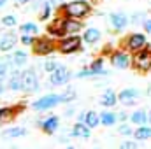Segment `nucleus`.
Returning a JSON list of instances; mask_svg holds the SVG:
<instances>
[{
	"mask_svg": "<svg viewBox=\"0 0 151 149\" xmlns=\"http://www.w3.org/2000/svg\"><path fill=\"white\" fill-rule=\"evenodd\" d=\"M9 90H12V91L23 90V72H19V69H16L9 75Z\"/></svg>",
	"mask_w": 151,
	"mask_h": 149,
	"instance_id": "obj_16",
	"label": "nucleus"
},
{
	"mask_svg": "<svg viewBox=\"0 0 151 149\" xmlns=\"http://www.w3.org/2000/svg\"><path fill=\"white\" fill-rule=\"evenodd\" d=\"M150 125H151V111H150Z\"/></svg>",
	"mask_w": 151,
	"mask_h": 149,
	"instance_id": "obj_44",
	"label": "nucleus"
},
{
	"mask_svg": "<svg viewBox=\"0 0 151 149\" xmlns=\"http://www.w3.org/2000/svg\"><path fill=\"white\" fill-rule=\"evenodd\" d=\"M5 4H7V0H0V7H4Z\"/></svg>",
	"mask_w": 151,
	"mask_h": 149,
	"instance_id": "obj_42",
	"label": "nucleus"
},
{
	"mask_svg": "<svg viewBox=\"0 0 151 149\" xmlns=\"http://www.w3.org/2000/svg\"><path fill=\"white\" fill-rule=\"evenodd\" d=\"M130 121L134 125H139V126L146 125V123H150V114H146V111H135V112H132Z\"/></svg>",
	"mask_w": 151,
	"mask_h": 149,
	"instance_id": "obj_21",
	"label": "nucleus"
},
{
	"mask_svg": "<svg viewBox=\"0 0 151 149\" xmlns=\"http://www.w3.org/2000/svg\"><path fill=\"white\" fill-rule=\"evenodd\" d=\"M56 69H58V63H56L55 60H49V62H46V63H44V70H46V72H49V74H51V72H55Z\"/></svg>",
	"mask_w": 151,
	"mask_h": 149,
	"instance_id": "obj_31",
	"label": "nucleus"
},
{
	"mask_svg": "<svg viewBox=\"0 0 151 149\" xmlns=\"http://www.w3.org/2000/svg\"><path fill=\"white\" fill-rule=\"evenodd\" d=\"M70 135H72V137H77V139H90V137H91V128H90L86 123L79 121V123H76L74 126H72Z\"/></svg>",
	"mask_w": 151,
	"mask_h": 149,
	"instance_id": "obj_10",
	"label": "nucleus"
},
{
	"mask_svg": "<svg viewBox=\"0 0 151 149\" xmlns=\"http://www.w3.org/2000/svg\"><path fill=\"white\" fill-rule=\"evenodd\" d=\"M76 97H77V93H76L74 88H67L62 95H60V100H62V104H70V102H74Z\"/></svg>",
	"mask_w": 151,
	"mask_h": 149,
	"instance_id": "obj_26",
	"label": "nucleus"
},
{
	"mask_svg": "<svg viewBox=\"0 0 151 149\" xmlns=\"http://www.w3.org/2000/svg\"><path fill=\"white\" fill-rule=\"evenodd\" d=\"M134 137H135L137 140H146V139H151V126L141 125V126L134 132Z\"/></svg>",
	"mask_w": 151,
	"mask_h": 149,
	"instance_id": "obj_24",
	"label": "nucleus"
},
{
	"mask_svg": "<svg viewBox=\"0 0 151 149\" xmlns=\"http://www.w3.org/2000/svg\"><path fill=\"white\" fill-rule=\"evenodd\" d=\"M49 2H51L53 5H60V4H63L65 0H49Z\"/></svg>",
	"mask_w": 151,
	"mask_h": 149,
	"instance_id": "obj_39",
	"label": "nucleus"
},
{
	"mask_svg": "<svg viewBox=\"0 0 151 149\" xmlns=\"http://www.w3.org/2000/svg\"><path fill=\"white\" fill-rule=\"evenodd\" d=\"M51 5H53L51 2H44V4H42V12H40V16H39L42 21H46V19L49 18V14H51Z\"/></svg>",
	"mask_w": 151,
	"mask_h": 149,
	"instance_id": "obj_28",
	"label": "nucleus"
},
{
	"mask_svg": "<svg viewBox=\"0 0 151 149\" xmlns=\"http://www.w3.org/2000/svg\"><path fill=\"white\" fill-rule=\"evenodd\" d=\"M141 18H146L142 12H137V14H134L132 16V23H141Z\"/></svg>",
	"mask_w": 151,
	"mask_h": 149,
	"instance_id": "obj_36",
	"label": "nucleus"
},
{
	"mask_svg": "<svg viewBox=\"0 0 151 149\" xmlns=\"http://www.w3.org/2000/svg\"><path fill=\"white\" fill-rule=\"evenodd\" d=\"M16 4H27V2H30V0H14Z\"/></svg>",
	"mask_w": 151,
	"mask_h": 149,
	"instance_id": "obj_41",
	"label": "nucleus"
},
{
	"mask_svg": "<svg viewBox=\"0 0 151 149\" xmlns=\"http://www.w3.org/2000/svg\"><path fill=\"white\" fill-rule=\"evenodd\" d=\"M7 75H9V65L0 62V81H5Z\"/></svg>",
	"mask_w": 151,
	"mask_h": 149,
	"instance_id": "obj_32",
	"label": "nucleus"
},
{
	"mask_svg": "<svg viewBox=\"0 0 151 149\" xmlns=\"http://www.w3.org/2000/svg\"><path fill=\"white\" fill-rule=\"evenodd\" d=\"M37 125L46 132V133H55L56 128H58V125H60V119H58V116H49V117H46L44 121H39Z\"/></svg>",
	"mask_w": 151,
	"mask_h": 149,
	"instance_id": "obj_14",
	"label": "nucleus"
},
{
	"mask_svg": "<svg viewBox=\"0 0 151 149\" xmlns=\"http://www.w3.org/2000/svg\"><path fill=\"white\" fill-rule=\"evenodd\" d=\"M137 98H139V90H135V88H125L118 95V100L123 105H134Z\"/></svg>",
	"mask_w": 151,
	"mask_h": 149,
	"instance_id": "obj_8",
	"label": "nucleus"
},
{
	"mask_svg": "<svg viewBox=\"0 0 151 149\" xmlns=\"http://www.w3.org/2000/svg\"><path fill=\"white\" fill-rule=\"evenodd\" d=\"M62 27H63V34H70V35H76L77 32L83 30V23L77 21L76 18H70V19H63L62 21Z\"/></svg>",
	"mask_w": 151,
	"mask_h": 149,
	"instance_id": "obj_12",
	"label": "nucleus"
},
{
	"mask_svg": "<svg viewBox=\"0 0 151 149\" xmlns=\"http://www.w3.org/2000/svg\"><path fill=\"white\" fill-rule=\"evenodd\" d=\"M70 77H72V74H70V70L67 67L58 65V69L55 72H51V75H49V82L53 86H63V84H67L70 81Z\"/></svg>",
	"mask_w": 151,
	"mask_h": 149,
	"instance_id": "obj_4",
	"label": "nucleus"
},
{
	"mask_svg": "<svg viewBox=\"0 0 151 149\" xmlns=\"http://www.w3.org/2000/svg\"><path fill=\"white\" fill-rule=\"evenodd\" d=\"M60 102H62V100H60V95L49 93V95H44V97H40L39 100H35V102L32 104V107H34V111L40 112V111H47V109L56 107Z\"/></svg>",
	"mask_w": 151,
	"mask_h": 149,
	"instance_id": "obj_2",
	"label": "nucleus"
},
{
	"mask_svg": "<svg viewBox=\"0 0 151 149\" xmlns=\"http://www.w3.org/2000/svg\"><path fill=\"white\" fill-rule=\"evenodd\" d=\"M63 11H65L67 18H76V19H79V18H84V16L91 11V7H90V4H88L86 0H74V2L65 4V5H63Z\"/></svg>",
	"mask_w": 151,
	"mask_h": 149,
	"instance_id": "obj_1",
	"label": "nucleus"
},
{
	"mask_svg": "<svg viewBox=\"0 0 151 149\" xmlns=\"http://www.w3.org/2000/svg\"><path fill=\"white\" fill-rule=\"evenodd\" d=\"M16 42H18V37H16L14 34H11V32L0 34V51H2V53L11 51V49L16 46Z\"/></svg>",
	"mask_w": 151,
	"mask_h": 149,
	"instance_id": "obj_9",
	"label": "nucleus"
},
{
	"mask_svg": "<svg viewBox=\"0 0 151 149\" xmlns=\"http://www.w3.org/2000/svg\"><path fill=\"white\" fill-rule=\"evenodd\" d=\"M90 72H91V75H107V70L104 69V62L102 60H97V62H93L90 67Z\"/></svg>",
	"mask_w": 151,
	"mask_h": 149,
	"instance_id": "obj_25",
	"label": "nucleus"
},
{
	"mask_svg": "<svg viewBox=\"0 0 151 149\" xmlns=\"http://www.w3.org/2000/svg\"><path fill=\"white\" fill-rule=\"evenodd\" d=\"M11 116H12V109H9V107H2V109H0V123L5 121V119H11Z\"/></svg>",
	"mask_w": 151,
	"mask_h": 149,
	"instance_id": "obj_29",
	"label": "nucleus"
},
{
	"mask_svg": "<svg viewBox=\"0 0 151 149\" xmlns=\"http://www.w3.org/2000/svg\"><path fill=\"white\" fill-rule=\"evenodd\" d=\"M118 132H119L121 135H132V132H134V130H132L128 125H121V126L118 128Z\"/></svg>",
	"mask_w": 151,
	"mask_h": 149,
	"instance_id": "obj_34",
	"label": "nucleus"
},
{
	"mask_svg": "<svg viewBox=\"0 0 151 149\" xmlns=\"http://www.w3.org/2000/svg\"><path fill=\"white\" fill-rule=\"evenodd\" d=\"M116 121H118V114H114L111 111H104L100 114V123L104 126H113Z\"/></svg>",
	"mask_w": 151,
	"mask_h": 149,
	"instance_id": "obj_23",
	"label": "nucleus"
},
{
	"mask_svg": "<svg viewBox=\"0 0 151 149\" xmlns=\"http://www.w3.org/2000/svg\"><path fill=\"white\" fill-rule=\"evenodd\" d=\"M4 90H5V86H4V81H0V95L4 93Z\"/></svg>",
	"mask_w": 151,
	"mask_h": 149,
	"instance_id": "obj_40",
	"label": "nucleus"
},
{
	"mask_svg": "<svg viewBox=\"0 0 151 149\" xmlns=\"http://www.w3.org/2000/svg\"><path fill=\"white\" fill-rule=\"evenodd\" d=\"M111 63H113L114 69H127L130 65V58H128V54L118 51V53H114L111 56Z\"/></svg>",
	"mask_w": 151,
	"mask_h": 149,
	"instance_id": "obj_15",
	"label": "nucleus"
},
{
	"mask_svg": "<svg viewBox=\"0 0 151 149\" xmlns=\"http://www.w3.org/2000/svg\"><path fill=\"white\" fill-rule=\"evenodd\" d=\"M23 90L28 91V93L39 91V77L34 69H27L23 72Z\"/></svg>",
	"mask_w": 151,
	"mask_h": 149,
	"instance_id": "obj_6",
	"label": "nucleus"
},
{
	"mask_svg": "<svg viewBox=\"0 0 151 149\" xmlns=\"http://www.w3.org/2000/svg\"><path fill=\"white\" fill-rule=\"evenodd\" d=\"M148 93H150V95H151V88H150V91H148Z\"/></svg>",
	"mask_w": 151,
	"mask_h": 149,
	"instance_id": "obj_45",
	"label": "nucleus"
},
{
	"mask_svg": "<svg viewBox=\"0 0 151 149\" xmlns=\"http://www.w3.org/2000/svg\"><path fill=\"white\" fill-rule=\"evenodd\" d=\"M118 119L119 121H127V119H130V116H127L125 112H118Z\"/></svg>",
	"mask_w": 151,
	"mask_h": 149,
	"instance_id": "obj_38",
	"label": "nucleus"
},
{
	"mask_svg": "<svg viewBox=\"0 0 151 149\" xmlns=\"http://www.w3.org/2000/svg\"><path fill=\"white\" fill-rule=\"evenodd\" d=\"M19 32L21 34H28V35H35L39 32V28L35 23H23V25H19Z\"/></svg>",
	"mask_w": 151,
	"mask_h": 149,
	"instance_id": "obj_27",
	"label": "nucleus"
},
{
	"mask_svg": "<svg viewBox=\"0 0 151 149\" xmlns=\"http://www.w3.org/2000/svg\"><path fill=\"white\" fill-rule=\"evenodd\" d=\"M34 51L37 54H51L55 51V44L51 40H47V39H39L34 44Z\"/></svg>",
	"mask_w": 151,
	"mask_h": 149,
	"instance_id": "obj_11",
	"label": "nucleus"
},
{
	"mask_svg": "<svg viewBox=\"0 0 151 149\" xmlns=\"http://www.w3.org/2000/svg\"><path fill=\"white\" fill-rule=\"evenodd\" d=\"M27 60H28V56H27V53H25L23 49L14 51L12 56H11V63H12L14 69H21V67H25V65H27Z\"/></svg>",
	"mask_w": 151,
	"mask_h": 149,
	"instance_id": "obj_18",
	"label": "nucleus"
},
{
	"mask_svg": "<svg viewBox=\"0 0 151 149\" xmlns=\"http://www.w3.org/2000/svg\"><path fill=\"white\" fill-rule=\"evenodd\" d=\"M125 44H127V47L130 51H141V49H144V46L148 44V40H146L144 34H132V35H128Z\"/></svg>",
	"mask_w": 151,
	"mask_h": 149,
	"instance_id": "obj_7",
	"label": "nucleus"
},
{
	"mask_svg": "<svg viewBox=\"0 0 151 149\" xmlns=\"http://www.w3.org/2000/svg\"><path fill=\"white\" fill-rule=\"evenodd\" d=\"M132 63H134V67L139 72H148L151 69V51H146V49L137 51V54L134 56Z\"/></svg>",
	"mask_w": 151,
	"mask_h": 149,
	"instance_id": "obj_3",
	"label": "nucleus"
},
{
	"mask_svg": "<svg viewBox=\"0 0 151 149\" xmlns=\"http://www.w3.org/2000/svg\"><path fill=\"white\" fill-rule=\"evenodd\" d=\"M21 42H23L25 46H34V44H35V39H34V35H28V34H25V35L21 37Z\"/></svg>",
	"mask_w": 151,
	"mask_h": 149,
	"instance_id": "obj_33",
	"label": "nucleus"
},
{
	"mask_svg": "<svg viewBox=\"0 0 151 149\" xmlns=\"http://www.w3.org/2000/svg\"><path fill=\"white\" fill-rule=\"evenodd\" d=\"M67 149H76L74 146H67Z\"/></svg>",
	"mask_w": 151,
	"mask_h": 149,
	"instance_id": "obj_43",
	"label": "nucleus"
},
{
	"mask_svg": "<svg viewBox=\"0 0 151 149\" xmlns=\"http://www.w3.org/2000/svg\"><path fill=\"white\" fill-rule=\"evenodd\" d=\"M102 37V34H100V30L99 28H88L84 34H83V40L86 42V44H95V42H99Z\"/></svg>",
	"mask_w": 151,
	"mask_h": 149,
	"instance_id": "obj_20",
	"label": "nucleus"
},
{
	"mask_svg": "<svg viewBox=\"0 0 151 149\" xmlns=\"http://www.w3.org/2000/svg\"><path fill=\"white\" fill-rule=\"evenodd\" d=\"M109 19H111V25H113L114 30H123V28L128 25V18H127V14H123V12H113V14L109 16Z\"/></svg>",
	"mask_w": 151,
	"mask_h": 149,
	"instance_id": "obj_17",
	"label": "nucleus"
},
{
	"mask_svg": "<svg viewBox=\"0 0 151 149\" xmlns=\"http://www.w3.org/2000/svg\"><path fill=\"white\" fill-rule=\"evenodd\" d=\"M81 40H83V39L77 37V35L65 37V39H62V40L58 42V49H60L63 54H70V53H76V51H79V47H81Z\"/></svg>",
	"mask_w": 151,
	"mask_h": 149,
	"instance_id": "obj_5",
	"label": "nucleus"
},
{
	"mask_svg": "<svg viewBox=\"0 0 151 149\" xmlns=\"http://www.w3.org/2000/svg\"><path fill=\"white\" fill-rule=\"evenodd\" d=\"M2 25H4V27H14V25H16V18H14L12 14L4 16V18H2Z\"/></svg>",
	"mask_w": 151,
	"mask_h": 149,
	"instance_id": "obj_30",
	"label": "nucleus"
},
{
	"mask_svg": "<svg viewBox=\"0 0 151 149\" xmlns=\"http://www.w3.org/2000/svg\"><path fill=\"white\" fill-rule=\"evenodd\" d=\"M142 27H144V30H146V34H151V19H144V23H142Z\"/></svg>",
	"mask_w": 151,
	"mask_h": 149,
	"instance_id": "obj_37",
	"label": "nucleus"
},
{
	"mask_svg": "<svg viewBox=\"0 0 151 149\" xmlns=\"http://www.w3.org/2000/svg\"><path fill=\"white\" fill-rule=\"evenodd\" d=\"M79 121L86 123L90 128H95L100 125V114H97L95 111H86L83 114H79Z\"/></svg>",
	"mask_w": 151,
	"mask_h": 149,
	"instance_id": "obj_13",
	"label": "nucleus"
},
{
	"mask_svg": "<svg viewBox=\"0 0 151 149\" xmlns=\"http://www.w3.org/2000/svg\"><path fill=\"white\" fill-rule=\"evenodd\" d=\"M27 135V130L21 128V126H14V128H9L2 133L4 139H18V137H25Z\"/></svg>",
	"mask_w": 151,
	"mask_h": 149,
	"instance_id": "obj_22",
	"label": "nucleus"
},
{
	"mask_svg": "<svg viewBox=\"0 0 151 149\" xmlns=\"http://www.w3.org/2000/svg\"><path fill=\"white\" fill-rule=\"evenodd\" d=\"M116 102H118V97H116L114 90H106L104 95L100 97V105H104V107H113V105H116Z\"/></svg>",
	"mask_w": 151,
	"mask_h": 149,
	"instance_id": "obj_19",
	"label": "nucleus"
},
{
	"mask_svg": "<svg viewBox=\"0 0 151 149\" xmlns=\"http://www.w3.org/2000/svg\"><path fill=\"white\" fill-rule=\"evenodd\" d=\"M119 149H137V144L135 142H132V140H127V142H123Z\"/></svg>",
	"mask_w": 151,
	"mask_h": 149,
	"instance_id": "obj_35",
	"label": "nucleus"
}]
</instances>
